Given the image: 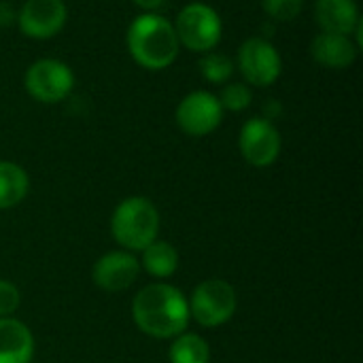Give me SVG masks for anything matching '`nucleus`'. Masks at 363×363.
Here are the masks:
<instances>
[{
	"instance_id": "1",
	"label": "nucleus",
	"mask_w": 363,
	"mask_h": 363,
	"mask_svg": "<svg viewBox=\"0 0 363 363\" xmlns=\"http://www.w3.org/2000/svg\"><path fill=\"white\" fill-rule=\"evenodd\" d=\"M132 319L143 334L160 340L177 338L191 321L187 298L168 283L143 287L132 302Z\"/></svg>"
},
{
	"instance_id": "2",
	"label": "nucleus",
	"mask_w": 363,
	"mask_h": 363,
	"mask_svg": "<svg viewBox=\"0 0 363 363\" xmlns=\"http://www.w3.org/2000/svg\"><path fill=\"white\" fill-rule=\"evenodd\" d=\"M125 45L130 57L149 72L170 68L181 53L172 21L160 13H140L134 17L125 32Z\"/></svg>"
},
{
	"instance_id": "3",
	"label": "nucleus",
	"mask_w": 363,
	"mask_h": 363,
	"mask_svg": "<svg viewBox=\"0 0 363 363\" xmlns=\"http://www.w3.org/2000/svg\"><path fill=\"white\" fill-rule=\"evenodd\" d=\"M113 238L125 251H143L160 234V211L143 196L125 198L117 204L111 217Z\"/></svg>"
},
{
	"instance_id": "4",
	"label": "nucleus",
	"mask_w": 363,
	"mask_h": 363,
	"mask_svg": "<svg viewBox=\"0 0 363 363\" xmlns=\"http://www.w3.org/2000/svg\"><path fill=\"white\" fill-rule=\"evenodd\" d=\"M181 49L191 53L215 51L223 36V21L217 9L206 2H187L172 21Z\"/></svg>"
},
{
	"instance_id": "5",
	"label": "nucleus",
	"mask_w": 363,
	"mask_h": 363,
	"mask_svg": "<svg viewBox=\"0 0 363 363\" xmlns=\"http://www.w3.org/2000/svg\"><path fill=\"white\" fill-rule=\"evenodd\" d=\"M23 87L32 100L40 104H57L72 94L74 72L57 57H40L26 68Z\"/></svg>"
},
{
	"instance_id": "6",
	"label": "nucleus",
	"mask_w": 363,
	"mask_h": 363,
	"mask_svg": "<svg viewBox=\"0 0 363 363\" xmlns=\"http://www.w3.org/2000/svg\"><path fill=\"white\" fill-rule=\"evenodd\" d=\"M187 304H189V319H194L202 328L213 330V328H221L234 317L238 298H236V289L228 281L206 279L194 289Z\"/></svg>"
},
{
	"instance_id": "7",
	"label": "nucleus",
	"mask_w": 363,
	"mask_h": 363,
	"mask_svg": "<svg viewBox=\"0 0 363 363\" xmlns=\"http://www.w3.org/2000/svg\"><path fill=\"white\" fill-rule=\"evenodd\" d=\"M234 66L249 87H270L283 72V57L272 40L251 36L238 47Z\"/></svg>"
},
{
	"instance_id": "8",
	"label": "nucleus",
	"mask_w": 363,
	"mask_h": 363,
	"mask_svg": "<svg viewBox=\"0 0 363 363\" xmlns=\"http://www.w3.org/2000/svg\"><path fill=\"white\" fill-rule=\"evenodd\" d=\"M223 113L225 111L221 108L219 98L213 91L196 89L181 98L174 111V119L183 134L202 138L213 134L221 125Z\"/></svg>"
},
{
	"instance_id": "9",
	"label": "nucleus",
	"mask_w": 363,
	"mask_h": 363,
	"mask_svg": "<svg viewBox=\"0 0 363 363\" xmlns=\"http://www.w3.org/2000/svg\"><path fill=\"white\" fill-rule=\"evenodd\" d=\"M283 138L279 128L266 117H251L238 134V151L253 168H268L281 155Z\"/></svg>"
},
{
	"instance_id": "10",
	"label": "nucleus",
	"mask_w": 363,
	"mask_h": 363,
	"mask_svg": "<svg viewBox=\"0 0 363 363\" xmlns=\"http://www.w3.org/2000/svg\"><path fill=\"white\" fill-rule=\"evenodd\" d=\"M68 21V6L64 0H26L17 9L15 26L32 40H49L57 36Z\"/></svg>"
},
{
	"instance_id": "11",
	"label": "nucleus",
	"mask_w": 363,
	"mask_h": 363,
	"mask_svg": "<svg viewBox=\"0 0 363 363\" xmlns=\"http://www.w3.org/2000/svg\"><path fill=\"white\" fill-rule=\"evenodd\" d=\"M140 274V262L130 251L104 253L91 268V279L96 287L106 294H119L134 285Z\"/></svg>"
},
{
	"instance_id": "12",
	"label": "nucleus",
	"mask_w": 363,
	"mask_h": 363,
	"mask_svg": "<svg viewBox=\"0 0 363 363\" xmlns=\"http://www.w3.org/2000/svg\"><path fill=\"white\" fill-rule=\"evenodd\" d=\"M357 43L347 34H332V32H319L311 43V55L313 60L332 70H345L351 68L359 57Z\"/></svg>"
},
{
	"instance_id": "13",
	"label": "nucleus",
	"mask_w": 363,
	"mask_h": 363,
	"mask_svg": "<svg viewBox=\"0 0 363 363\" xmlns=\"http://www.w3.org/2000/svg\"><path fill=\"white\" fill-rule=\"evenodd\" d=\"M315 17L321 32L353 36L355 28L362 23L357 0H317Z\"/></svg>"
},
{
	"instance_id": "14",
	"label": "nucleus",
	"mask_w": 363,
	"mask_h": 363,
	"mask_svg": "<svg viewBox=\"0 0 363 363\" xmlns=\"http://www.w3.org/2000/svg\"><path fill=\"white\" fill-rule=\"evenodd\" d=\"M34 336L26 323L13 317L0 319V363H32Z\"/></svg>"
},
{
	"instance_id": "15",
	"label": "nucleus",
	"mask_w": 363,
	"mask_h": 363,
	"mask_svg": "<svg viewBox=\"0 0 363 363\" xmlns=\"http://www.w3.org/2000/svg\"><path fill=\"white\" fill-rule=\"evenodd\" d=\"M30 189L28 172L15 162H0V211L15 208Z\"/></svg>"
},
{
	"instance_id": "16",
	"label": "nucleus",
	"mask_w": 363,
	"mask_h": 363,
	"mask_svg": "<svg viewBox=\"0 0 363 363\" xmlns=\"http://www.w3.org/2000/svg\"><path fill=\"white\" fill-rule=\"evenodd\" d=\"M140 268H145L155 279H170L179 268V251L170 242L157 238L143 249Z\"/></svg>"
},
{
	"instance_id": "17",
	"label": "nucleus",
	"mask_w": 363,
	"mask_h": 363,
	"mask_svg": "<svg viewBox=\"0 0 363 363\" xmlns=\"http://www.w3.org/2000/svg\"><path fill=\"white\" fill-rule=\"evenodd\" d=\"M168 359L170 363H211V347L202 336L183 332L172 338Z\"/></svg>"
},
{
	"instance_id": "18",
	"label": "nucleus",
	"mask_w": 363,
	"mask_h": 363,
	"mask_svg": "<svg viewBox=\"0 0 363 363\" xmlns=\"http://www.w3.org/2000/svg\"><path fill=\"white\" fill-rule=\"evenodd\" d=\"M198 68H200V74L206 83H213V85H225L232 74L236 72V66H234V60L221 51H208V53H202L200 62H198Z\"/></svg>"
},
{
	"instance_id": "19",
	"label": "nucleus",
	"mask_w": 363,
	"mask_h": 363,
	"mask_svg": "<svg viewBox=\"0 0 363 363\" xmlns=\"http://www.w3.org/2000/svg\"><path fill=\"white\" fill-rule=\"evenodd\" d=\"M217 98H219V104L223 111L242 113L253 102V89L245 81H230V83L221 85V91Z\"/></svg>"
},
{
	"instance_id": "20",
	"label": "nucleus",
	"mask_w": 363,
	"mask_h": 363,
	"mask_svg": "<svg viewBox=\"0 0 363 363\" xmlns=\"http://www.w3.org/2000/svg\"><path fill=\"white\" fill-rule=\"evenodd\" d=\"M264 13L279 23L294 21L304 11V0H262Z\"/></svg>"
},
{
	"instance_id": "21",
	"label": "nucleus",
	"mask_w": 363,
	"mask_h": 363,
	"mask_svg": "<svg viewBox=\"0 0 363 363\" xmlns=\"http://www.w3.org/2000/svg\"><path fill=\"white\" fill-rule=\"evenodd\" d=\"M21 304V294L11 281L0 279V319L11 317Z\"/></svg>"
},
{
	"instance_id": "22",
	"label": "nucleus",
	"mask_w": 363,
	"mask_h": 363,
	"mask_svg": "<svg viewBox=\"0 0 363 363\" xmlns=\"http://www.w3.org/2000/svg\"><path fill=\"white\" fill-rule=\"evenodd\" d=\"M15 19H17V9L11 2L0 0V28L15 26Z\"/></svg>"
},
{
	"instance_id": "23",
	"label": "nucleus",
	"mask_w": 363,
	"mask_h": 363,
	"mask_svg": "<svg viewBox=\"0 0 363 363\" xmlns=\"http://www.w3.org/2000/svg\"><path fill=\"white\" fill-rule=\"evenodd\" d=\"M143 13H157L164 4H166V0H132Z\"/></svg>"
}]
</instances>
